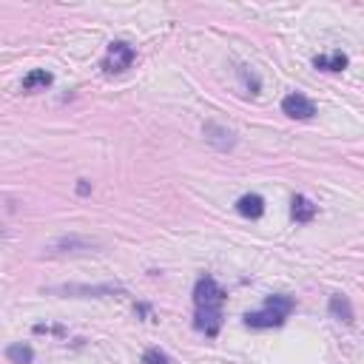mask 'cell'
I'll use <instances>...</instances> for the list:
<instances>
[{
    "instance_id": "cell-5",
    "label": "cell",
    "mask_w": 364,
    "mask_h": 364,
    "mask_svg": "<svg viewBox=\"0 0 364 364\" xmlns=\"http://www.w3.org/2000/svg\"><path fill=\"white\" fill-rule=\"evenodd\" d=\"M100 248V242L97 239H89V237H60V239H54V242H49L43 251H46V256H75V253H92V251H97Z\"/></svg>"
},
{
    "instance_id": "cell-11",
    "label": "cell",
    "mask_w": 364,
    "mask_h": 364,
    "mask_svg": "<svg viewBox=\"0 0 364 364\" xmlns=\"http://www.w3.org/2000/svg\"><path fill=\"white\" fill-rule=\"evenodd\" d=\"M347 54L341 51V49H336L333 54H319V57H313V65L319 68V71H344L347 68Z\"/></svg>"
},
{
    "instance_id": "cell-1",
    "label": "cell",
    "mask_w": 364,
    "mask_h": 364,
    "mask_svg": "<svg viewBox=\"0 0 364 364\" xmlns=\"http://www.w3.org/2000/svg\"><path fill=\"white\" fill-rule=\"evenodd\" d=\"M296 302L290 296H282V294H273L265 299V308L262 310H253L245 316V325L253 327V330H268V327H279L284 325V319L294 313Z\"/></svg>"
},
{
    "instance_id": "cell-14",
    "label": "cell",
    "mask_w": 364,
    "mask_h": 364,
    "mask_svg": "<svg viewBox=\"0 0 364 364\" xmlns=\"http://www.w3.org/2000/svg\"><path fill=\"white\" fill-rule=\"evenodd\" d=\"M237 75H239V80L245 83V89H248L251 94H259V89H262V80L256 77V71H253L251 65H239V68H237Z\"/></svg>"
},
{
    "instance_id": "cell-15",
    "label": "cell",
    "mask_w": 364,
    "mask_h": 364,
    "mask_svg": "<svg viewBox=\"0 0 364 364\" xmlns=\"http://www.w3.org/2000/svg\"><path fill=\"white\" fill-rule=\"evenodd\" d=\"M142 364H174L168 353H163L160 347H151V350H145L142 356Z\"/></svg>"
},
{
    "instance_id": "cell-6",
    "label": "cell",
    "mask_w": 364,
    "mask_h": 364,
    "mask_svg": "<svg viewBox=\"0 0 364 364\" xmlns=\"http://www.w3.org/2000/svg\"><path fill=\"white\" fill-rule=\"evenodd\" d=\"M282 111H284L287 117H294V120H310V117H316V103H313L310 97L294 92V94H287V97L282 100Z\"/></svg>"
},
{
    "instance_id": "cell-16",
    "label": "cell",
    "mask_w": 364,
    "mask_h": 364,
    "mask_svg": "<svg viewBox=\"0 0 364 364\" xmlns=\"http://www.w3.org/2000/svg\"><path fill=\"white\" fill-rule=\"evenodd\" d=\"M34 333H57V336H63L65 330H63V327H51V325H37Z\"/></svg>"
},
{
    "instance_id": "cell-10",
    "label": "cell",
    "mask_w": 364,
    "mask_h": 364,
    "mask_svg": "<svg viewBox=\"0 0 364 364\" xmlns=\"http://www.w3.org/2000/svg\"><path fill=\"white\" fill-rule=\"evenodd\" d=\"M330 316L336 319V322H341V325H353V319H356V313H353V305H350V299L347 296H341V294H336V296H330Z\"/></svg>"
},
{
    "instance_id": "cell-9",
    "label": "cell",
    "mask_w": 364,
    "mask_h": 364,
    "mask_svg": "<svg viewBox=\"0 0 364 364\" xmlns=\"http://www.w3.org/2000/svg\"><path fill=\"white\" fill-rule=\"evenodd\" d=\"M237 211L245 216V220H259L265 213V199L259 194H245L237 199Z\"/></svg>"
},
{
    "instance_id": "cell-4",
    "label": "cell",
    "mask_w": 364,
    "mask_h": 364,
    "mask_svg": "<svg viewBox=\"0 0 364 364\" xmlns=\"http://www.w3.org/2000/svg\"><path fill=\"white\" fill-rule=\"evenodd\" d=\"M137 60V49L125 40H114L108 43L106 49V57H103V71H108V75H120V71L131 68Z\"/></svg>"
},
{
    "instance_id": "cell-7",
    "label": "cell",
    "mask_w": 364,
    "mask_h": 364,
    "mask_svg": "<svg viewBox=\"0 0 364 364\" xmlns=\"http://www.w3.org/2000/svg\"><path fill=\"white\" fill-rule=\"evenodd\" d=\"M202 134H205V139L213 145V149H220V151H231L237 145V134L231 128L220 125V123H205Z\"/></svg>"
},
{
    "instance_id": "cell-8",
    "label": "cell",
    "mask_w": 364,
    "mask_h": 364,
    "mask_svg": "<svg viewBox=\"0 0 364 364\" xmlns=\"http://www.w3.org/2000/svg\"><path fill=\"white\" fill-rule=\"evenodd\" d=\"M316 205L308 199V196H302V194H296L294 196V202H290V216L299 222V225H308V222H313V216H316Z\"/></svg>"
},
{
    "instance_id": "cell-12",
    "label": "cell",
    "mask_w": 364,
    "mask_h": 364,
    "mask_svg": "<svg viewBox=\"0 0 364 364\" xmlns=\"http://www.w3.org/2000/svg\"><path fill=\"white\" fill-rule=\"evenodd\" d=\"M51 71L46 68H32L29 75L23 77V92H40V89H49L51 86Z\"/></svg>"
},
{
    "instance_id": "cell-13",
    "label": "cell",
    "mask_w": 364,
    "mask_h": 364,
    "mask_svg": "<svg viewBox=\"0 0 364 364\" xmlns=\"http://www.w3.org/2000/svg\"><path fill=\"white\" fill-rule=\"evenodd\" d=\"M6 358H9L12 364H32V361H34V350H32L29 344L18 341V344H9V347H6Z\"/></svg>"
},
{
    "instance_id": "cell-3",
    "label": "cell",
    "mask_w": 364,
    "mask_h": 364,
    "mask_svg": "<svg viewBox=\"0 0 364 364\" xmlns=\"http://www.w3.org/2000/svg\"><path fill=\"white\" fill-rule=\"evenodd\" d=\"M225 296H228L225 287L216 282L213 276H202L194 284V305H196V310H222Z\"/></svg>"
},
{
    "instance_id": "cell-17",
    "label": "cell",
    "mask_w": 364,
    "mask_h": 364,
    "mask_svg": "<svg viewBox=\"0 0 364 364\" xmlns=\"http://www.w3.org/2000/svg\"><path fill=\"white\" fill-rule=\"evenodd\" d=\"M89 191H92V185H89V180H80V185H77V194H83V196H86Z\"/></svg>"
},
{
    "instance_id": "cell-2",
    "label": "cell",
    "mask_w": 364,
    "mask_h": 364,
    "mask_svg": "<svg viewBox=\"0 0 364 364\" xmlns=\"http://www.w3.org/2000/svg\"><path fill=\"white\" fill-rule=\"evenodd\" d=\"M54 296H75V299H106V296H125V287L106 282V284H60L49 287Z\"/></svg>"
}]
</instances>
